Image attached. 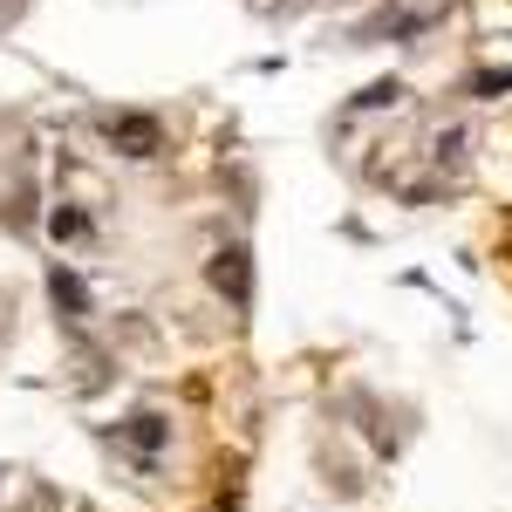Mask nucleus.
I'll return each instance as SVG.
<instances>
[{
  "label": "nucleus",
  "mask_w": 512,
  "mask_h": 512,
  "mask_svg": "<svg viewBox=\"0 0 512 512\" xmlns=\"http://www.w3.org/2000/svg\"><path fill=\"white\" fill-rule=\"evenodd\" d=\"M205 274H212V287H219L233 308H246V301H253V260H246V246H219Z\"/></svg>",
  "instance_id": "f257e3e1"
},
{
  "label": "nucleus",
  "mask_w": 512,
  "mask_h": 512,
  "mask_svg": "<svg viewBox=\"0 0 512 512\" xmlns=\"http://www.w3.org/2000/svg\"><path fill=\"white\" fill-rule=\"evenodd\" d=\"M103 130H110V144H117L123 158H158V144H164L158 117H110Z\"/></svg>",
  "instance_id": "f03ea898"
},
{
  "label": "nucleus",
  "mask_w": 512,
  "mask_h": 512,
  "mask_svg": "<svg viewBox=\"0 0 512 512\" xmlns=\"http://www.w3.org/2000/svg\"><path fill=\"white\" fill-rule=\"evenodd\" d=\"M48 294H55V308H62V315H89V294H82V280L69 274V267H55V274H48Z\"/></svg>",
  "instance_id": "7ed1b4c3"
},
{
  "label": "nucleus",
  "mask_w": 512,
  "mask_h": 512,
  "mask_svg": "<svg viewBox=\"0 0 512 512\" xmlns=\"http://www.w3.org/2000/svg\"><path fill=\"white\" fill-rule=\"evenodd\" d=\"M396 103H403V82H396V76L369 82V89H362V96H355V110H396Z\"/></svg>",
  "instance_id": "20e7f679"
},
{
  "label": "nucleus",
  "mask_w": 512,
  "mask_h": 512,
  "mask_svg": "<svg viewBox=\"0 0 512 512\" xmlns=\"http://www.w3.org/2000/svg\"><path fill=\"white\" fill-rule=\"evenodd\" d=\"M123 437H130V444H137L144 458H151V451L164 444V417H130V424H123Z\"/></svg>",
  "instance_id": "39448f33"
},
{
  "label": "nucleus",
  "mask_w": 512,
  "mask_h": 512,
  "mask_svg": "<svg viewBox=\"0 0 512 512\" xmlns=\"http://www.w3.org/2000/svg\"><path fill=\"white\" fill-rule=\"evenodd\" d=\"M512 89V69H485V76H472V96H506Z\"/></svg>",
  "instance_id": "423d86ee"
},
{
  "label": "nucleus",
  "mask_w": 512,
  "mask_h": 512,
  "mask_svg": "<svg viewBox=\"0 0 512 512\" xmlns=\"http://www.w3.org/2000/svg\"><path fill=\"white\" fill-rule=\"evenodd\" d=\"M48 226H55V239H82V233H89V219H82V212H69V205H62Z\"/></svg>",
  "instance_id": "0eeeda50"
}]
</instances>
